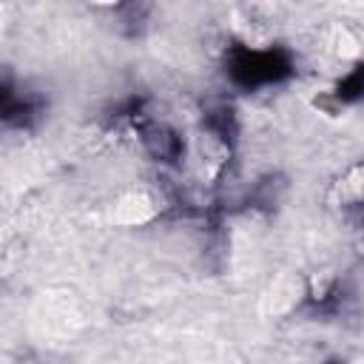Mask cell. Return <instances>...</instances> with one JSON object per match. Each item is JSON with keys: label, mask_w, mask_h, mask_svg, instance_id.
Instances as JSON below:
<instances>
[{"label": "cell", "mask_w": 364, "mask_h": 364, "mask_svg": "<svg viewBox=\"0 0 364 364\" xmlns=\"http://www.w3.org/2000/svg\"><path fill=\"white\" fill-rule=\"evenodd\" d=\"M290 74V60L284 51H256V48H239L230 57V77L245 88H259L279 82Z\"/></svg>", "instance_id": "cell-1"}, {"label": "cell", "mask_w": 364, "mask_h": 364, "mask_svg": "<svg viewBox=\"0 0 364 364\" xmlns=\"http://www.w3.org/2000/svg\"><path fill=\"white\" fill-rule=\"evenodd\" d=\"M139 134H142V142L151 151V156H156L162 162H176L182 156V136H176L171 128H165V125H142Z\"/></svg>", "instance_id": "cell-2"}, {"label": "cell", "mask_w": 364, "mask_h": 364, "mask_svg": "<svg viewBox=\"0 0 364 364\" xmlns=\"http://www.w3.org/2000/svg\"><path fill=\"white\" fill-rule=\"evenodd\" d=\"M336 97L341 102H355V100H364V65H355L336 88Z\"/></svg>", "instance_id": "cell-3"}, {"label": "cell", "mask_w": 364, "mask_h": 364, "mask_svg": "<svg viewBox=\"0 0 364 364\" xmlns=\"http://www.w3.org/2000/svg\"><path fill=\"white\" fill-rule=\"evenodd\" d=\"M330 364H341V361H330Z\"/></svg>", "instance_id": "cell-4"}]
</instances>
